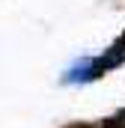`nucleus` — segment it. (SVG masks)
Instances as JSON below:
<instances>
[{
    "label": "nucleus",
    "mask_w": 125,
    "mask_h": 128,
    "mask_svg": "<svg viewBox=\"0 0 125 128\" xmlns=\"http://www.w3.org/2000/svg\"><path fill=\"white\" fill-rule=\"evenodd\" d=\"M86 80H95V57H80L62 74V84H86Z\"/></svg>",
    "instance_id": "obj_1"
},
{
    "label": "nucleus",
    "mask_w": 125,
    "mask_h": 128,
    "mask_svg": "<svg viewBox=\"0 0 125 128\" xmlns=\"http://www.w3.org/2000/svg\"><path fill=\"white\" fill-rule=\"evenodd\" d=\"M104 128H125V110H119L116 116H110V119L104 122Z\"/></svg>",
    "instance_id": "obj_2"
}]
</instances>
